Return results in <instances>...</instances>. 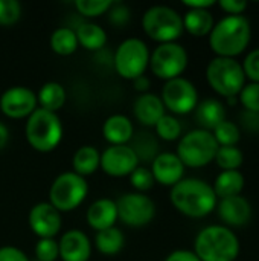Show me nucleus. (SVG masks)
<instances>
[{
    "label": "nucleus",
    "mask_w": 259,
    "mask_h": 261,
    "mask_svg": "<svg viewBox=\"0 0 259 261\" xmlns=\"http://www.w3.org/2000/svg\"><path fill=\"white\" fill-rule=\"evenodd\" d=\"M150 86H151V81L147 75H142V76H137L136 80H133V89L136 92H139L140 95L142 93H148L150 92Z\"/></svg>",
    "instance_id": "46"
},
{
    "label": "nucleus",
    "mask_w": 259,
    "mask_h": 261,
    "mask_svg": "<svg viewBox=\"0 0 259 261\" xmlns=\"http://www.w3.org/2000/svg\"><path fill=\"white\" fill-rule=\"evenodd\" d=\"M50 49L61 57H69L75 54L79 47L78 38L75 34V29L69 26H60L56 28L50 35Z\"/></svg>",
    "instance_id": "30"
},
{
    "label": "nucleus",
    "mask_w": 259,
    "mask_h": 261,
    "mask_svg": "<svg viewBox=\"0 0 259 261\" xmlns=\"http://www.w3.org/2000/svg\"><path fill=\"white\" fill-rule=\"evenodd\" d=\"M124 245H125V236L116 226L99 231L95 236V248L99 254L105 257H113L119 254Z\"/></svg>",
    "instance_id": "29"
},
{
    "label": "nucleus",
    "mask_w": 259,
    "mask_h": 261,
    "mask_svg": "<svg viewBox=\"0 0 259 261\" xmlns=\"http://www.w3.org/2000/svg\"><path fill=\"white\" fill-rule=\"evenodd\" d=\"M133 113L134 118L143 125V127H153L159 122V119L166 115V109L156 93H142L136 98L133 104Z\"/></svg>",
    "instance_id": "19"
},
{
    "label": "nucleus",
    "mask_w": 259,
    "mask_h": 261,
    "mask_svg": "<svg viewBox=\"0 0 259 261\" xmlns=\"http://www.w3.org/2000/svg\"><path fill=\"white\" fill-rule=\"evenodd\" d=\"M21 17V5L17 0H0V26H12Z\"/></svg>",
    "instance_id": "37"
},
{
    "label": "nucleus",
    "mask_w": 259,
    "mask_h": 261,
    "mask_svg": "<svg viewBox=\"0 0 259 261\" xmlns=\"http://www.w3.org/2000/svg\"><path fill=\"white\" fill-rule=\"evenodd\" d=\"M143 32L159 44L176 43L185 32L183 18L177 9L166 5H154L142 15Z\"/></svg>",
    "instance_id": "5"
},
{
    "label": "nucleus",
    "mask_w": 259,
    "mask_h": 261,
    "mask_svg": "<svg viewBox=\"0 0 259 261\" xmlns=\"http://www.w3.org/2000/svg\"><path fill=\"white\" fill-rule=\"evenodd\" d=\"M169 200L180 214L191 219L209 216L218 203L212 185L197 177H183L179 184L171 187Z\"/></svg>",
    "instance_id": "1"
},
{
    "label": "nucleus",
    "mask_w": 259,
    "mask_h": 261,
    "mask_svg": "<svg viewBox=\"0 0 259 261\" xmlns=\"http://www.w3.org/2000/svg\"><path fill=\"white\" fill-rule=\"evenodd\" d=\"M165 261H200V258L194 254V251H188V249H177L174 252H171Z\"/></svg>",
    "instance_id": "44"
},
{
    "label": "nucleus",
    "mask_w": 259,
    "mask_h": 261,
    "mask_svg": "<svg viewBox=\"0 0 259 261\" xmlns=\"http://www.w3.org/2000/svg\"><path fill=\"white\" fill-rule=\"evenodd\" d=\"M252 40V26L244 15H226L217 21L209 34V46L217 57L235 58Z\"/></svg>",
    "instance_id": "2"
},
{
    "label": "nucleus",
    "mask_w": 259,
    "mask_h": 261,
    "mask_svg": "<svg viewBox=\"0 0 259 261\" xmlns=\"http://www.w3.org/2000/svg\"><path fill=\"white\" fill-rule=\"evenodd\" d=\"M215 5V0H183V6L188 9H209Z\"/></svg>",
    "instance_id": "45"
},
{
    "label": "nucleus",
    "mask_w": 259,
    "mask_h": 261,
    "mask_svg": "<svg viewBox=\"0 0 259 261\" xmlns=\"http://www.w3.org/2000/svg\"><path fill=\"white\" fill-rule=\"evenodd\" d=\"M150 49L140 38L131 37L119 43L113 52V69L124 80H136L145 75L150 66Z\"/></svg>",
    "instance_id": "8"
},
{
    "label": "nucleus",
    "mask_w": 259,
    "mask_h": 261,
    "mask_svg": "<svg viewBox=\"0 0 259 261\" xmlns=\"http://www.w3.org/2000/svg\"><path fill=\"white\" fill-rule=\"evenodd\" d=\"M194 254L200 261H235L240 254V240L227 226L211 225L197 234Z\"/></svg>",
    "instance_id": "3"
},
{
    "label": "nucleus",
    "mask_w": 259,
    "mask_h": 261,
    "mask_svg": "<svg viewBox=\"0 0 259 261\" xmlns=\"http://www.w3.org/2000/svg\"><path fill=\"white\" fill-rule=\"evenodd\" d=\"M156 184L163 187H174L185 176V165L176 153L160 151L150 167Z\"/></svg>",
    "instance_id": "16"
},
{
    "label": "nucleus",
    "mask_w": 259,
    "mask_h": 261,
    "mask_svg": "<svg viewBox=\"0 0 259 261\" xmlns=\"http://www.w3.org/2000/svg\"><path fill=\"white\" fill-rule=\"evenodd\" d=\"M128 147L136 154L139 164L140 162L151 164L157 158V154L160 153L157 136L153 135V133H150V132H147V130L139 132V133H134V136L131 138Z\"/></svg>",
    "instance_id": "23"
},
{
    "label": "nucleus",
    "mask_w": 259,
    "mask_h": 261,
    "mask_svg": "<svg viewBox=\"0 0 259 261\" xmlns=\"http://www.w3.org/2000/svg\"><path fill=\"white\" fill-rule=\"evenodd\" d=\"M214 161L223 171H234L243 165L244 154L238 147H218Z\"/></svg>",
    "instance_id": "33"
},
{
    "label": "nucleus",
    "mask_w": 259,
    "mask_h": 261,
    "mask_svg": "<svg viewBox=\"0 0 259 261\" xmlns=\"http://www.w3.org/2000/svg\"><path fill=\"white\" fill-rule=\"evenodd\" d=\"M217 211L226 226H244L252 219V205L243 196L221 199L217 203Z\"/></svg>",
    "instance_id": "18"
},
{
    "label": "nucleus",
    "mask_w": 259,
    "mask_h": 261,
    "mask_svg": "<svg viewBox=\"0 0 259 261\" xmlns=\"http://www.w3.org/2000/svg\"><path fill=\"white\" fill-rule=\"evenodd\" d=\"M102 135L110 145H128L134 136V125L128 116L114 113L104 121Z\"/></svg>",
    "instance_id": "21"
},
{
    "label": "nucleus",
    "mask_w": 259,
    "mask_h": 261,
    "mask_svg": "<svg viewBox=\"0 0 259 261\" xmlns=\"http://www.w3.org/2000/svg\"><path fill=\"white\" fill-rule=\"evenodd\" d=\"M160 99L165 109L169 110L172 115H188L194 112L198 104V92L192 81L179 76L165 81Z\"/></svg>",
    "instance_id": "12"
},
{
    "label": "nucleus",
    "mask_w": 259,
    "mask_h": 261,
    "mask_svg": "<svg viewBox=\"0 0 259 261\" xmlns=\"http://www.w3.org/2000/svg\"><path fill=\"white\" fill-rule=\"evenodd\" d=\"M27 223L38 239H55L63 228L61 213L49 202L35 203L29 211Z\"/></svg>",
    "instance_id": "15"
},
{
    "label": "nucleus",
    "mask_w": 259,
    "mask_h": 261,
    "mask_svg": "<svg viewBox=\"0 0 259 261\" xmlns=\"http://www.w3.org/2000/svg\"><path fill=\"white\" fill-rule=\"evenodd\" d=\"M195 121L198 128L212 132L218 124L226 121V107L215 98H208L197 104Z\"/></svg>",
    "instance_id": "22"
},
{
    "label": "nucleus",
    "mask_w": 259,
    "mask_h": 261,
    "mask_svg": "<svg viewBox=\"0 0 259 261\" xmlns=\"http://www.w3.org/2000/svg\"><path fill=\"white\" fill-rule=\"evenodd\" d=\"M113 3L114 2L111 0H76L75 8L82 17L95 18V17H101L107 14Z\"/></svg>",
    "instance_id": "34"
},
{
    "label": "nucleus",
    "mask_w": 259,
    "mask_h": 261,
    "mask_svg": "<svg viewBox=\"0 0 259 261\" xmlns=\"http://www.w3.org/2000/svg\"><path fill=\"white\" fill-rule=\"evenodd\" d=\"M37 109V93L24 86H12L0 96V110L9 119H27Z\"/></svg>",
    "instance_id": "13"
},
{
    "label": "nucleus",
    "mask_w": 259,
    "mask_h": 261,
    "mask_svg": "<svg viewBox=\"0 0 259 261\" xmlns=\"http://www.w3.org/2000/svg\"><path fill=\"white\" fill-rule=\"evenodd\" d=\"M212 135L218 144V147H237V144L241 139V132L240 127L232 122V121H223L218 124L214 130Z\"/></svg>",
    "instance_id": "32"
},
{
    "label": "nucleus",
    "mask_w": 259,
    "mask_h": 261,
    "mask_svg": "<svg viewBox=\"0 0 259 261\" xmlns=\"http://www.w3.org/2000/svg\"><path fill=\"white\" fill-rule=\"evenodd\" d=\"M206 80L212 90L224 98L238 96L246 86L243 66L235 58L215 57L206 67Z\"/></svg>",
    "instance_id": "6"
},
{
    "label": "nucleus",
    "mask_w": 259,
    "mask_h": 261,
    "mask_svg": "<svg viewBox=\"0 0 259 261\" xmlns=\"http://www.w3.org/2000/svg\"><path fill=\"white\" fill-rule=\"evenodd\" d=\"M75 34L78 38V44L90 52H98L105 47L107 32L104 31L102 26L93 21H85V23L78 24L75 29Z\"/></svg>",
    "instance_id": "25"
},
{
    "label": "nucleus",
    "mask_w": 259,
    "mask_h": 261,
    "mask_svg": "<svg viewBox=\"0 0 259 261\" xmlns=\"http://www.w3.org/2000/svg\"><path fill=\"white\" fill-rule=\"evenodd\" d=\"M0 261H31L29 257L15 246H2L0 248Z\"/></svg>",
    "instance_id": "43"
},
{
    "label": "nucleus",
    "mask_w": 259,
    "mask_h": 261,
    "mask_svg": "<svg viewBox=\"0 0 259 261\" xmlns=\"http://www.w3.org/2000/svg\"><path fill=\"white\" fill-rule=\"evenodd\" d=\"M58 251L63 261H89L92 255V243L81 229H69L61 236Z\"/></svg>",
    "instance_id": "17"
},
{
    "label": "nucleus",
    "mask_w": 259,
    "mask_h": 261,
    "mask_svg": "<svg viewBox=\"0 0 259 261\" xmlns=\"http://www.w3.org/2000/svg\"><path fill=\"white\" fill-rule=\"evenodd\" d=\"M34 261H37V260H34Z\"/></svg>",
    "instance_id": "48"
},
{
    "label": "nucleus",
    "mask_w": 259,
    "mask_h": 261,
    "mask_svg": "<svg viewBox=\"0 0 259 261\" xmlns=\"http://www.w3.org/2000/svg\"><path fill=\"white\" fill-rule=\"evenodd\" d=\"M66 99H67L66 89L61 83H56V81L44 83L37 93L38 107L47 112H53V113L63 109V106L66 104Z\"/></svg>",
    "instance_id": "27"
},
{
    "label": "nucleus",
    "mask_w": 259,
    "mask_h": 261,
    "mask_svg": "<svg viewBox=\"0 0 259 261\" xmlns=\"http://www.w3.org/2000/svg\"><path fill=\"white\" fill-rule=\"evenodd\" d=\"M183 18V29L194 37H206L211 34L215 21L209 9H188Z\"/></svg>",
    "instance_id": "26"
},
{
    "label": "nucleus",
    "mask_w": 259,
    "mask_h": 261,
    "mask_svg": "<svg viewBox=\"0 0 259 261\" xmlns=\"http://www.w3.org/2000/svg\"><path fill=\"white\" fill-rule=\"evenodd\" d=\"M8 141H9V130H8V127L0 121V150H3V148L6 147Z\"/></svg>",
    "instance_id": "47"
},
{
    "label": "nucleus",
    "mask_w": 259,
    "mask_h": 261,
    "mask_svg": "<svg viewBox=\"0 0 259 261\" xmlns=\"http://www.w3.org/2000/svg\"><path fill=\"white\" fill-rule=\"evenodd\" d=\"M128 177H130V184H131L133 190L136 193H142V194L150 191L156 184L151 170L148 167H143V165H139Z\"/></svg>",
    "instance_id": "35"
},
{
    "label": "nucleus",
    "mask_w": 259,
    "mask_h": 261,
    "mask_svg": "<svg viewBox=\"0 0 259 261\" xmlns=\"http://www.w3.org/2000/svg\"><path fill=\"white\" fill-rule=\"evenodd\" d=\"M139 167V161L128 145H110L101 153L99 168L110 177H127Z\"/></svg>",
    "instance_id": "14"
},
{
    "label": "nucleus",
    "mask_w": 259,
    "mask_h": 261,
    "mask_svg": "<svg viewBox=\"0 0 259 261\" xmlns=\"http://www.w3.org/2000/svg\"><path fill=\"white\" fill-rule=\"evenodd\" d=\"M101 164V153L93 145H82L79 147L72 158V168L81 177H89L95 174Z\"/></svg>",
    "instance_id": "24"
},
{
    "label": "nucleus",
    "mask_w": 259,
    "mask_h": 261,
    "mask_svg": "<svg viewBox=\"0 0 259 261\" xmlns=\"http://www.w3.org/2000/svg\"><path fill=\"white\" fill-rule=\"evenodd\" d=\"M154 132L157 139L172 142L182 138V124L174 115H163L159 122L154 125Z\"/></svg>",
    "instance_id": "31"
},
{
    "label": "nucleus",
    "mask_w": 259,
    "mask_h": 261,
    "mask_svg": "<svg viewBox=\"0 0 259 261\" xmlns=\"http://www.w3.org/2000/svg\"><path fill=\"white\" fill-rule=\"evenodd\" d=\"M87 223L92 229L96 232L113 228L118 222V206L116 200H111L108 197H102L95 200L89 208L85 214Z\"/></svg>",
    "instance_id": "20"
},
{
    "label": "nucleus",
    "mask_w": 259,
    "mask_h": 261,
    "mask_svg": "<svg viewBox=\"0 0 259 261\" xmlns=\"http://www.w3.org/2000/svg\"><path fill=\"white\" fill-rule=\"evenodd\" d=\"M63 122L53 112L37 109L24 125V136L27 144L38 153L53 151L63 139Z\"/></svg>",
    "instance_id": "4"
},
{
    "label": "nucleus",
    "mask_w": 259,
    "mask_h": 261,
    "mask_svg": "<svg viewBox=\"0 0 259 261\" xmlns=\"http://www.w3.org/2000/svg\"><path fill=\"white\" fill-rule=\"evenodd\" d=\"M240 124L241 127L253 135L259 133V113L256 112H249V110H243L240 115Z\"/></svg>",
    "instance_id": "41"
},
{
    "label": "nucleus",
    "mask_w": 259,
    "mask_h": 261,
    "mask_svg": "<svg viewBox=\"0 0 259 261\" xmlns=\"http://www.w3.org/2000/svg\"><path fill=\"white\" fill-rule=\"evenodd\" d=\"M241 66L246 78H249L250 83H259V47L247 54Z\"/></svg>",
    "instance_id": "40"
},
{
    "label": "nucleus",
    "mask_w": 259,
    "mask_h": 261,
    "mask_svg": "<svg viewBox=\"0 0 259 261\" xmlns=\"http://www.w3.org/2000/svg\"><path fill=\"white\" fill-rule=\"evenodd\" d=\"M107 15H108V21L116 28L127 26L128 21L131 20V11L124 3H113L111 8L108 9Z\"/></svg>",
    "instance_id": "39"
},
{
    "label": "nucleus",
    "mask_w": 259,
    "mask_h": 261,
    "mask_svg": "<svg viewBox=\"0 0 259 261\" xmlns=\"http://www.w3.org/2000/svg\"><path fill=\"white\" fill-rule=\"evenodd\" d=\"M217 150L218 144L212 132L195 128L180 138L176 154L179 156L185 168H202L209 165L215 159Z\"/></svg>",
    "instance_id": "7"
},
{
    "label": "nucleus",
    "mask_w": 259,
    "mask_h": 261,
    "mask_svg": "<svg viewBox=\"0 0 259 261\" xmlns=\"http://www.w3.org/2000/svg\"><path fill=\"white\" fill-rule=\"evenodd\" d=\"M238 96V102H241L244 110L259 113V83L246 84Z\"/></svg>",
    "instance_id": "38"
},
{
    "label": "nucleus",
    "mask_w": 259,
    "mask_h": 261,
    "mask_svg": "<svg viewBox=\"0 0 259 261\" xmlns=\"http://www.w3.org/2000/svg\"><path fill=\"white\" fill-rule=\"evenodd\" d=\"M118 220L130 228H142L151 223L156 217V203L142 193H127L116 200Z\"/></svg>",
    "instance_id": "11"
},
{
    "label": "nucleus",
    "mask_w": 259,
    "mask_h": 261,
    "mask_svg": "<svg viewBox=\"0 0 259 261\" xmlns=\"http://www.w3.org/2000/svg\"><path fill=\"white\" fill-rule=\"evenodd\" d=\"M244 176L241 171L234 170V171H221L212 188L215 191L217 199H227V197H235V196H241L243 190H244Z\"/></svg>",
    "instance_id": "28"
},
{
    "label": "nucleus",
    "mask_w": 259,
    "mask_h": 261,
    "mask_svg": "<svg viewBox=\"0 0 259 261\" xmlns=\"http://www.w3.org/2000/svg\"><path fill=\"white\" fill-rule=\"evenodd\" d=\"M89 194V184L73 171L61 173L55 177L49 190V203L60 213L76 210Z\"/></svg>",
    "instance_id": "9"
},
{
    "label": "nucleus",
    "mask_w": 259,
    "mask_h": 261,
    "mask_svg": "<svg viewBox=\"0 0 259 261\" xmlns=\"http://www.w3.org/2000/svg\"><path fill=\"white\" fill-rule=\"evenodd\" d=\"M34 254L37 261H56L60 258L58 242L55 239H38Z\"/></svg>",
    "instance_id": "36"
},
{
    "label": "nucleus",
    "mask_w": 259,
    "mask_h": 261,
    "mask_svg": "<svg viewBox=\"0 0 259 261\" xmlns=\"http://www.w3.org/2000/svg\"><path fill=\"white\" fill-rule=\"evenodd\" d=\"M189 63L186 49L180 43H163L150 54V70L154 76L169 81L182 76Z\"/></svg>",
    "instance_id": "10"
},
{
    "label": "nucleus",
    "mask_w": 259,
    "mask_h": 261,
    "mask_svg": "<svg viewBox=\"0 0 259 261\" xmlns=\"http://www.w3.org/2000/svg\"><path fill=\"white\" fill-rule=\"evenodd\" d=\"M218 5L224 12H227V15H243L247 9L246 0H221Z\"/></svg>",
    "instance_id": "42"
}]
</instances>
